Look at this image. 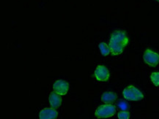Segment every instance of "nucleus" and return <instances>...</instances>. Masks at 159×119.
<instances>
[{
	"label": "nucleus",
	"instance_id": "obj_1",
	"mask_svg": "<svg viewBox=\"0 0 159 119\" xmlns=\"http://www.w3.org/2000/svg\"><path fill=\"white\" fill-rule=\"evenodd\" d=\"M128 39L125 32L123 31H116L111 35L109 41V48L113 55H119L123 53L124 48L127 45Z\"/></svg>",
	"mask_w": 159,
	"mask_h": 119
},
{
	"label": "nucleus",
	"instance_id": "obj_2",
	"mask_svg": "<svg viewBox=\"0 0 159 119\" xmlns=\"http://www.w3.org/2000/svg\"><path fill=\"white\" fill-rule=\"evenodd\" d=\"M123 96L125 100L129 101H139L144 97L142 93L133 86H128L124 89Z\"/></svg>",
	"mask_w": 159,
	"mask_h": 119
},
{
	"label": "nucleus",
	"instance_id": "obj_3",
	"mask_svg": "<svg viewBox=\"0 0 159 119\" xmlns=\"http://www.w3.org/2000/svg\"><path fill=\"white\" fill-rule=\"evenodd\" d=\"M116 113L115 106L112 104H103L100 106L95 111V116L97 118H105L113 116Z\"/></svg>",
	"mask_w": 159,
	"mask_h": 119
},
{
	"label": "nucleus",
	"instance_id": "obj_4",
	"mask_svg": "<svg viewBox=\"0 0 159 119\" xmlns=\"http://www.w3.org/2000/svg\"><path fill=\"white\" fill-rule=\"evenodd\" d=\"M144 61L150 66H156L159 63V55L150 50H146L143 56Z\"/></svg>",
	"mask_w": 159,
	"mask_h": 119
},
{
	"label": "nucleus",
	"instance_id": "obj_5",
	"mask_svg": "<svg viewBox=\"0 0 159 119\" xmlns=\"http://www.w3.org/2000/svg\"><path fill=\"white\" fill-rule=\"evenodd\" d=\"M53 88H54L55 92L60 94V95H65L68 91L69 85L65 80H59L54 83Z\"/></svg>",
	"mask_w": 159,
	"mask_h": 119
},
{
	"label": "nucleus",
	"instance_id": "obj_6",
	"mask_svg": "<svg viewBox=\"0 0 159 119\" xmlns=\"http://www.w3.org/2000/svg\"><path fill=\"white\" fill-rule=\"evenodd\" d=\"M95 76L99 81H107L109 78V72L106 66H98L95 71Z\"/></svg>",
	"mask_w": 159,
	"mask_h": 119
},
{
	"label": "nucleus",
	"instance_id": "obj_7",
	"mask_svg": "<svg viewBox=\"0 0 159 119\" xmlns=\"http://www.w3.org/2000/svg\"><path fill=\"white\" fill-rule=\"evenodd\" d=\"M58 113L54 108H46L41 110L39 114L40 119H55L57 118Z\"/></svg>",
	"mask_w": 159,
	"mask_h": 119
},
{
	"label": "nucleus",
	"instance_id": "obj_8",
	"mask_svg": "<svg viewBox=\"0 0 159 119\" xmlns=\"http://www.w3.org/2000/svg\"><path fill=\"white\" fill-rule=\"evenodd\" d=\"M48 100H49L51 106L54 109L59 108L61 103H62V98H61L60 94H57V93L55 91L51 93Z\"/></svg>",
	"mask_w": 159,
	"mask_h": 119
},
{
	"label": "nucleus",
	"instance_id": "obj_9",
	"mask_svg": "<svg viewBox=\"0 0 159 119\" xmlns=\"http://www.w3.org/2000/svg\"><path fill=\"white\" fill-rule=\"evenodd\" d=\"M117 100V95L113 92H105L101 96L102 102H103L106 104H111L115 102Z\"/></svg>",
	"mask_w": 159,
	"mask_h": 119
},
{
	"label": "nucleus",
	"instance_id": "obj_10",
	"mask_svg": "<svg viewBox=\"0 0 159 119\" xmlns=\"http://www.w3.org/2000/svg\"><path fill=\"white\" fill-rule=\"evenodd\" d=\"M99 48L103 56H107L111 53V49H110L109 46L107 45L105 42H101L99 44Z\"/></svg>",
	"mask_w": 159,
	"mask_h": 119
},
{
	"label": "nucleus",
	"instance_id": "obj_11",
	"mask_svg": "<svg viewBox=\"0 0 159 119\" xmlns=\"http://www.w3.org/2000/svg\"><path fill=\"white\" fill-rule=\"evenodd\" d=\"M151 80L155 86H159V72H153L151 74L150 76Z\"/></svg>",
	"mask_w": 159,
	"mask_h": 119
},
{
	"label": "nucleus",
	"instance_id": "obj_12",
	"mask_svg": "<svg viewBox=\"0 0 159 119\" xmlns=\"http://www.w3.org/2000/svg\"><path fill=\"white\" fill-rule=\"evenodd\" d=\"M118 118L120 119H128L130 118V113L128 111H121L118 113Z\"/></svg>",
	"mask_w": 159,
	"mask_h": 119
},
{
	"label": "nucleus",
	"instance_id": "obj_13",
	"mask_svg": "<svg viewBox=\"0 0 159 119\" xmlns=\"http://www.w3.org/2000/svg\"><path fill=\"white\" fill-rule=\"evenodd\" d=\"M156 1H158V2H159V0H156Z\"/></svg>",
	"mask_w": 159,
	"mask_h": 119
}]
</instances>
